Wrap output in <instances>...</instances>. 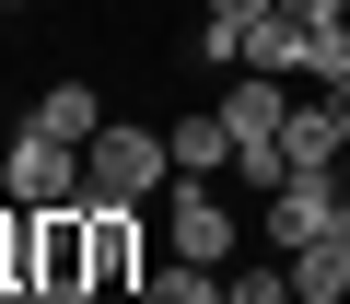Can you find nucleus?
<instances>
[{"instance_id": "nucleus-11", "label": "nucleus", "mask_w": 350, "mask_h": 304, "mask_svg": "<svg viewBox=\"0 0 350 304\" xmlns=\"http://www.w3.org/2000/svg\"><path fill=\"white\" fill-rule=\"evenodd\" d=\"M234 304H292V257H245L234 269Z\"/></svg>"}, {"instance_id": "nucleus-1", "label": "nucleus", "mask_w": 350, "mask_h": 304, "mask_svg": "<svg viewBox=\"0 0 350 304\" xmlns=\"http://www.w3.org/2000/svg\"><path fill=\"white\" fill-rule=\"evenodd\" d=\"M12 304H94V211H12Z\"/></svg>"}, {"instance_id": "nucleus-7", "label": "nucleus", "mask_w": 350, "mask_h": 304, "mask_svg": "<svg viewBox=\"0 0 350 304\" xmlns=\"http://www.w3.org/2000/svg\"><path fill=\"white\" fill-rule=\"evenodd\" d=\"M163 152H175V176H234V129H222V105L163 117Z\"/></svg>"}, {"instance_id": "nucleus-8", "label": "nucleus", "mask_w": 350, "mask_h": 304, "mask_svg": "<svg viewBox=\"0 0 350 304\" xmlns=\"http://www.w3.org/2000/svg\"><path fill=\"white\" fill-rule=\"evenodd\" d=\"M292 304H350V234L292 246Z\"/></svg>"}, {"instance_id": "nucleus-10", "label": "nucleus", "mask_w": 350, "mask_h": 304, "mask_svg": "<svg viewBox=\"0 0 350 304\" xmlns=\"http://www.w3.org/2000/svg\"><path fill=\"white\" fill-rule=\"evenodd\" d=\"M24 129H47V140H94V129H105V94H94V82H47Z\"/></svg>"}, {"instance_id": "nucleus-14", "label": "nucleus", "mask_w": 350, "mask_h": 304, "mask_svg": "<svg viewBox=\"0 0 350 304\" xmlns=\"http://www.w3.org/2000/svg\"><path fill=\"white\" fill-rule=\"evenodd\" d=\"M0 304H12V199H0Z\"/></svg>"}, {"instance_id": "nucleus-3", "label": "nucleus", "mask_w": 350, "mask_h": 304, "mask_svg": "<svg viewBox=\"0 0 350 304\" xmlns=\"http://www.w3.org/2000/svg\"><path fill=\"white\" fill-rule=\"evenodd\" d=\"M152 223H163V257H199V269H234L245 234H257V223H234L222 176H175V188L152 199Z\"/></svg>"}, {"instance_id": "nucleus-4", "label": "nucleus", "mask_w": 350, "mask_h": 304, "mask_svg": "<svg viewBox=\"0 0 350 304\" xmlns=\"http://www.w3.org/2000/svg\"><path fill=\"white\" fill-rule=\"evenodd\" d=\"M0 199H12V211H70V199H82V140L12 129V152H0Z\"/></svg>"}, {"instance_id": "nucleus-2", "label": "nucleus", "mask_w": 350, "mask_h": 304, "mask_svg": "<svg viewBox=\"0 0 350 304\" xmlns=\"http://www.w3.org/2000/svg\"><path fill=\"white\" fill-rule=\"evenodd\" d=\"M163 188H175V152H163V129H140V117L117 129V117H105V129L82 140V199H94V211H152Z\"/></svg>"}, {"instance_id": "nucleus-16", "label": "nucleus", "mask_w": 350, "mask_h": 304, "mask_svg": "<svg viewBox=\"0 0 350 304\" xmlns=\"http://www.w3.org/2000/svg\"><path fill=\"white\" fill-rule=\"evenodd\" d=\"M338 199H350V164H338Z\"/></svg>"}, {"instance_id": "nucleus-13", "label": "nucleus", "mask_w": 350, "mask_h": 304, "mask_svg": "<svg viewBox=\"0 0 350 304\" xmlns=\"http://www.w3.org/2000/svg\"><path fill=\"white\" fill-rule=\"evenodd\" d=\"M257 12H280V0H211V24H257Z\"/></svg>"}, {"instance_id": "nucleus-12", "label": "nucleus", "mask_w": 350, "mask_h": 304, "mask_svg": "<svg viewBox=\"0 0 350 304\" xmlns=\"http://www.w3.org/2000/svg\"><path fill=\"white\" fill-rule=\"evenodd\" d=\"M292 24H350V0H280Z\"/></svg>"}, {"instance_id": "nucleus-15", "label": "nucleus", "mask_w": 350, "mask_h": 304, "mask_svg": "<svg viewBox=\"0 0 350 304\" xmlns=\"http://www.w3.org/2000/svg\"><path fill=\"white\" fill-rule=\"evenodd\" d=\"M0 12H36V0H0Z\"/></svg>"}, {"instance_id": "nucleus-6", "label": "nucleus", "mask_w": 350, "mask_h": 304, "mask_svg": "<svg viewBox=\"0 0 350 304\" xmlns=\"http://www.w3.org/2000/svg\"><path fill=\"white\" fill-rule=\"evenodd\" d=\"M280 164H292V176H338V164H350V105H338V94H292Z\"/></svg>"}, {"instance_id": "nucleus-9", "label": "nucleus", "mask_w": 350, "mask_h": 304, "mask_svg": "<svg viewBox=\"0 0 350 304\" xmlns=\"http://www.w3.org/2000/svg\"><path fill=\"white\" fill-rule=\"evenodd\" d=\"M140 304H234V269H199V257H152Z\"/></svg>"}, {"instance_id": "nucleus-5", "label": "nucleus", "mask_w": 350, "mask_h": 304, "mask_svg": "<svg viewBox=\"0 0 350 304\" xmlns=\"http://www.w3.org/2000/svg\"><path fill=\"white\" fill-rule=\"evenodd\" d=\"M338 176H280L269 199H257V246L269 257H292V246H315V234H338Z\"/></svg>"}]
</instances>
